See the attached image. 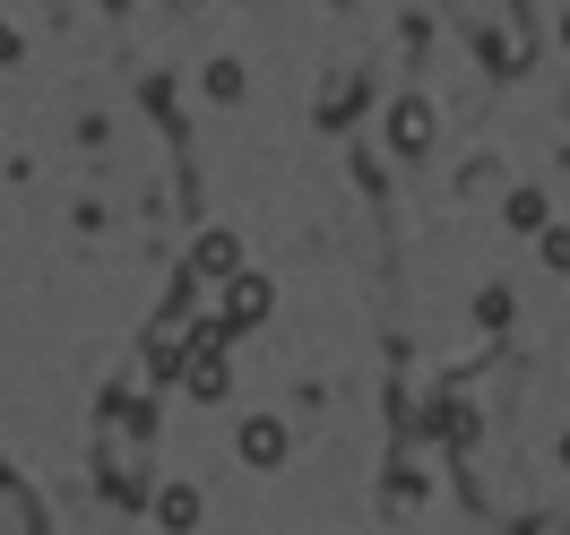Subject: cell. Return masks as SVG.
<instances>
[{"label": "cell", "instance_id": "obj_1", "mask_svg": "<svg viewBox=\"0 0 570 535\" xmlns=\"http://www.w3.org/2000/svg\"><path fill=\"white\" fill-rule=\"evenodd\" d=\"M259 320H268V277H234L225 303H216V328L234 337V328H259Z\"/></svg>", "mask_w": 570, "mask_h": 535}, {"label": "cell", "instance_id": "obj_2", "mask_svg": "<svg viewBox=\"0 0 570 535\" xmlns=\"http://www.w3.org/2000/svg\"><path fill=\"white\" fill-rule=\"evenodd\" d=\"M243 466H285V424L277 415H250L243 424Z\"/></svg>", "mask_w": 570, "mask_h": 535}, {"label": "cell", "instance_id": "obj_3", "mask_svg": "<svg viewBox=\"0 0 570 535\" xmlns=\"http://www.w3.org/2000/svg\"><path fill=\"white\" fill-rule=\"evenodd\" d=\"M424 147H432V105L406 96V105H397V156H424Z\"/></svg>", "mask_w": 570, "mask_h": 535}, {"label": "cell", "instance_id": "obj_4", "mask_svg": "<svg viewBox=\"0 0 570 535\" xmlns=\"http://www.w3.org/2000/svg\"><path fill=\"white\" fill-rule=\"evenodd\" d=\"M156 518H165L174 535H190V527H199V493H190V484H174V493H156Z\"/></svg>", "mask_w": 570, "mask_h": 535}, {"label": "cell", "instance_id": "obj_5", "mask_svg": "<svg viewBox=\"0 0 570 535\" xmlns=\"http://www.w3.org/2000/svg\"><path fill=\"white\" fill-rule=\"evenodd\" d=\"M190 277H225V286H234V234H208L199 259H190Z\"/></svg>", "mask_w": 570, "mask_h": 535}, {"label": "cell", "instance_id": "obj_6", "mask_svg": "<svg viewBox=\"0 0 570 535\" xmlns=\"http://www.w3.org/2000/svg\"><path fill=\"white\" fill-rule=\"evenodd\" d=\"M208 96L234 105V96H243V61H208Z\"/></svg>", "mask_w": 570, "mask_h": 535}, {"label": "cell", "instance_id": "obj_7", "mask_svg": "<svg viewBox=\"0 0 570 535\" xmlns=\"http://www.w3.org/2000/svg\"><path fill=\"white\" fill-rule=\"evenodd\" d=\"M544 268H570V234H562V225L544 234Z\"/></svg>", "mask_w": 570, "mask_h": 535}, {"label": "cell", "instance_id": "obj_8", "mask_svg": "<svg viewBox=\"0 0 570 535\" xmlns=\"http://www.w3.org/2000/svg\"><path fill=\"white\" fill-rule=\"evenodd\" d=\"M562 458H570V440H562Z\"/></svg>", "mask_w": 570, "mask_h": 535}]
</instances>
